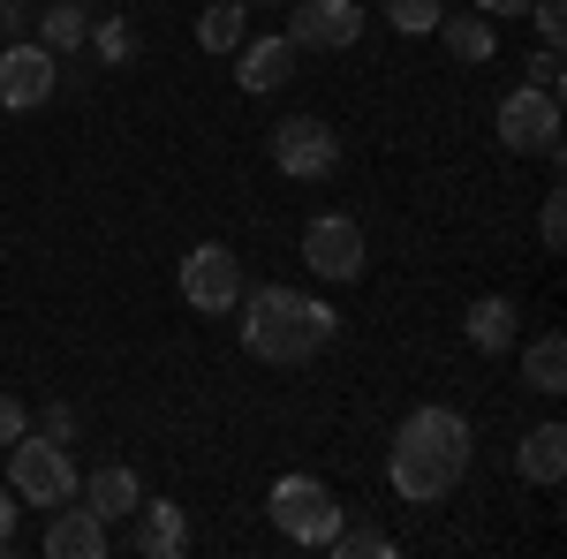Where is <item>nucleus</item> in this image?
I'll list each match as a JSON object with an SVG mask.
<instances>
[{
  "instance_id": "obj_1",
  "label": "nucleus",
  "mask_w": 567,
  "mask_h": 559,
  "mask_svg": "<svg viewBox=\"0 0 567 559\" xmlns=\"http://www.w3.org/2000/svg\"><path fill=\"white\" fill-rule=\"evenodd\" d=\"M470 462H477V431H470V416L432 401V408H409V416H401L393 454H386V476H393V491H401L409 507H432V499H446V491L470 476Z\"/></svg>"
},
{
  "instance_id": "obj_2",
  "label": "nucleus",
  "mask_w": 567,
  "mask_h": 559,
  "mask_svg": "<svg viewBox=\"0 0 567 559\" xmlns=\"http://www.w3.org/2000/svg\"><path fill=\"white\" fill-rule=\"evenodd\" d=\"M235 318H243V348L258 355V363H272V371H296V363H310L318 348L341 333V318H333V302L303 296V288H243V302H235Z\"/></svg>"
},
{
  "instance_id": "obj_3",
  "label": "nucleus",
  "mask_w": 567,
  "mask_h": 559,
  "mask_svg": "<svg viewBox=\"0 0 567 559\" xmlns=\"http://www.w3.org/2000/svg\"><path fill=\"white\" fill-rule=\"evenodd\" d=\"M265 515H272V529H280L288 545H310V552H326L349 507H341V499H333L318 476H280V484H272V499H265Z\"/></svg>"
},
{
  "instance_id": "obj_4",
  "label": "nucleus",
  "mask_w": 567,
  "mask_h": 559,
  "mask_svg": "<svg viewBox=\"0 0 567 559\" xmlns=\"http://www.w3.org/2000/svg\"><path fill=\"white\" fill-rule=\"evenodd\" d=\"M76 484H84V476H76V462H69V446L31 438V431L8 446V491H16V499H31V507H69Z\"/></svg>"
},
{
  "instance_id": "obj_5",
  "label": "nucleus",
  "mask_w": 567,
  "mask_h": 559,
  "mask_svg": "<svg viewBox=\"0 0 567 559\" xmlns=\"http://www.w3.org/2000/svg\"><path fill=\"white\" fill-rule=\"evenodd\" d=\"M265 144H272V167L288 174V182H326V174L341 167V130L318 122V114H288Z\"/></svg>"
},
{
  "instance_id": "obj_6",
  "label": "nucleus",
  "mask_w": 567,
  "mask_h": 559,
  "mask_svg": "<svg viewBox=\"0 0 567 559\" xmlns=\"http://www.w3.org/2000/svg\"><path fill=\"white\" fill-rule=\"evenodd\" d=\"M243 288H250V272H243V258H235L227 242H197V250L182 258V302L205 310V318H227V310L243 302Z\"/></svg>"
},
{
  "instance_id": "obj_7",
  "label": "nucleus",
  "mask_w": 567,
  "mask_h": 559,
  "mask_svg": "<svg viewBox=\"0 0 567 559\" xmlns=\"http://www.w3.org/2000/svg\"><path fill=\"white\" fill-rule=\"evenodd\" d=\"M499 144L523 152V159H560V99L515 84L499 99Z\"/></svg>"
},
{
  "instance_id": "obj_8",
  "label": "nucleus",
  "mask_w": 567,
  "mask_h": 559,
  "mask_svg": "<svg viewBox=\"0 0 567 559\" xmlns=\"http://www.w3.org/2000/svg\"><path fill=\"white\" fill-rule=\"evenodd\" d=\"M303 265L318 272V280H363V265H371V242H363V227H355L349 213H318L303 227Z\"/></svg>"
},
{
  "instance_id": "obj_9",
  "label": "nucleus",
  "mask_w": 567,
  "mask_h": 559,
  "mask_svg": "<svg viewBox=\"0 0 567 559\" xmlns=\"http://www.w3.org/2000/svg\"><path fill=\"white\" fill-rule=\"evenodd\" d=\"M61 91V53H45L39 39L31 45H0V106H16V114H31Z\"/></svg>"
},
{
  "instance_id": "obj_10",
  "label": "nucleus",
  "mask_w": 567,
  "mask_h": 559,
  "mask_svg": "<svg viewBox=\"0 0 567 559\" xmlns=\"http://www.w3.org/2000/svg\"><path fill=\"white\" fill-rule=\"evenodd\" d=\"M363 39V8L355 0H296V23H288V45L296 53H341V45Z\"/></svg>"
},
{
  "instance_id": "obj_11",
  "label": "nucleus",
  "mask_w": 567,
  "mask_h": 559,
  "mask_svg": "<svg viewBox=\"0 0 567 559\" xmlns=\"http://www.w3.org/2000/svg\"><path fill=\"white\" fill-rule=\"evenodd\" d=\"M136 552L144 559H182L189 552V521L175 499H136Z\"/></svg>"
},
{
  "instance_id": "obj_12",
  "label": "nucleus",
  "mask_w": 567,
  "mask_h": 559,
  "mask_svg": "<svg viewBox=\"0 0 567 559\" xmlns=\"http://www.w3.org/2000/svg\"><path fill=\"white\" fill-rule=\"evenodd\" d=\"M462 333H470L477 355H507L515 333H523V310H515L507 296H477V302H470V318H462Z\"/></svg>"
},
{
  "instance_id": "obj_13",
  "label": "nucleus",
  "mask_w": 567,
  "mask_h": 559,
  "mask_svg": "<svg viewBox=\"0 0 567 559\" xmlns=\"http://www.w3.org/2000/svg\"><path fill=\"white\" fill-rule=\"evenodd\" d=\"M45 559H106V521L91 507H61L45 529Z\"/></svg>"
},
{
  "instance_id": "obj_14",
  "label": "nucleus",
  "mask_w": 567,
  "mask_h": 559,
  "mask_svg": "<svg viewBox=\"0 0 567 559\" xmlns=\"http://www.w3.org/2000/svg\"><path fill=\"white\" fill-rule=\"evenodd\" d=\"M515 476L523 484H560L567 476V431L560 424H537L515 438Z\"/></svg>"
},
{
  "instance_id": "obj_15",
  "label": "nucleus",
  "mask_w": 567,
  "mask_h": 559,
  "mask_svg": "<svg viewBox=\"0 0 567 559\" xmlns=\"http://www.w3.org/2000/svg\"><path fill=\"white\" fill-rule=\"evenodd\" d=\"M235 53H243V91H258V99L296 76V45H288V31H280V39H243Z\"/></svg>"
},
{
  "instance_id": "obj_16",
  "label": "nucleus",
  "mask_w": 567,
  "mask_h": 559,
  "mask_svg": "<svg viewBox=\"0 0 567 559\" xmlns=\"http://www.w3.org/2000/svg\"><path fill=\"white\" fill-rule=\"evenodd\" d=\"M91 499V515L99 521H122V515H136V499H144V484H136V469H122V462H106V469H91L84 484H76Z\"/></svg>"
},
{
  "instance_id": "obj_17",
  "label": "nucleus",
  "mask_w": 567,
  "mask_h": 559,
  "mask_svg": "<svg viewBox=\"0 0 567 559\" xmlns=\"http://www.w3.org/2000/svg\"><path fill=\"white\" fill-rule=\"evenodd\" d=\"M523 379H529V393H567V341L560 333H537V341L523 348Z\"/></svg>"
},
{
  "instance_id": "obj_18",
  "label": "nucleus",
  "mask_w": 567,
  "mask_h": 559,
  "mask_svg": "<svg viewBox=\"0 0 567 559\" xmlns=\"http://www.w3.org/2000/svg\"><path fill=\"white\" fill-rule=\"evenodd\" d=\"M84 31H91L84 0H53V8H39V45H45V53H76Z\"/></svg>"
},
{
  "instance_id": "obj_19",
  "label": "nucleus",
  "mask_w": 567,
  "mask_h": 559,
  "mask_svg": "<svg viewBox=\"0 0 567 559\" xmlns=\"http://www.w3.org/2000/svg\"><path fill=\"white\" fill-rule=\"evenodd\" d=\"M439 39H446V53H454V61H470V69H477V61H492V23H484V15H439Z\"/></svg>"
},
{
  "instance_id": "obj_20",
  "label": "nucleus",
  "mask_w": 567,
  "mask_h": 559,
  "mask_svg": "<svg viewBox=\"0 0 567 559\" xmlns=\"http://www.w3.org/2000/svg\"><path fill=\"white\" fill-rule=\"evenodd\" d=\"M243 15H250L243 0H219V8H205V15H197V45H205V53H235V45L250 39V31H243Z\"/></svg>"
},
{
  "instance_id": "obj_21",
  "label": "nucleus",
  "mask_w": 567,
  "mask_h": 559,
  "mask_svg": "<svg viewBox=\"0 0 567 559\" xmlns=\"http://www.w3.org/2000/svg\"><path fill=\"white\" fill-rule=\"evenodd\" d=\"M379 15H386L401 39H424L439 31V15H446V0H379Z\"/></svg>"
},
{
  "instance_id": "obj_22",
  "label": "nucleus",
  "mask_w": 567,
  "mask_h": 559,
  "mask_svg": "<svg viewBox=\"0 0 567 559\" xmlns=\"http://www.w3.org/2000/svg\"><path fill=\"white\" fill-rule=\"evenodd\" d=\"M333 552H341V559H393V537H386V529H371V521H349V515H341Z\"/></svg>"
},
{
  "instance_id": "obj_23",
  "label": "nucleus",
  "mask_w": 567,
  "mask_h": 559,
  "mask_svg": "<svg viewBox=\"0 0 567 559\" xmlns=\"http://www.w3.org/2000/svg\"><path fill=\"white\" fill-rule=\"evenodd\" d=\"M537 235H545V250H553V258L567 250V197H560V189L545 197V213H537Z\"/></svg>"
},
{
  "instance_id": "obj_24",
  "label": "nucleus",
  "mask_w": 567,
  "mask_h": 559,
  "mask_svg": "<svg viewBox=\"0 0 567 559\" xmlns=\"http://www.w3.org/2000/svg\"><path fill=\"white\" fill-rule=\"evenodd\" d=\"M523 15H537V39H545V45L567 39V0H529Z\"/></svg>"
},
{
  "instance_id": "obj_25",
  "label": "nucleus",
  "mask_w": 567,
  "mask_h": 559,
  "mask_svg": "<svg viewBox=\"0 0 567 559\" xmlns=\"http://www.w3.org/2000/svg\"><path fill=\"white\" fill-rule=\"evenodd\" d=\"M39 438L69 446V438H76V408H69V401H45V408H39Z\"/></svg>"
},
{
  "instance_id": "obj_26",
  "label": "nucleus",
  "mask_w": 567,
  "mask_h": 559,
  "mask_svg": "<svg viewBox=\"0 0 567 559\" xmlns=\"http://www.w3.org/2000/svg\"><path fill=\"white\" fill-rule=\"evenodd\" d=\"M529 91H553V99H560V45H545V53H537V61H529V76H523Z\"/></svg>"
},
{
  "instance_id": "obj_27",
  "label": "nucleus",
  "mask_w": 567,
  "mask_h": 559,
  "mask_svg": "<svg viewBox=\"0 0 567 559\" xmlns=\"http://www.w3.org/2000/svg\"><path fill=\"white\" fill-rule=\"evenodd\" d=\"M23 431H31V408H23L16 393H0V446H16Z\"/></svg>"
},
{
  "instance_id": "obj_28",
  "label": "nucleus",
  "mask_w": 567,
  "mask_h": 559,
  "mask_svg": "<svg viewBox=\"0 0 567 559\" xmlns=\"http://www.w3.org/2000/svg\"><path fill=\"white\" fill-rule=\"evenodd\" d=\"M8 537H16V491L0 484V545H8Z\"/></svg>"
},
{
  "instance_id": "obj_29",
  "label": "nucleus",
  "mask_w": 567,
  "mask_h": 559,
  "mask_svg": "<svg viewBox=\"0 0 567 559\" xmlns=\"http://www.w3.org/2000/svg\"><path fill=\"white\" fill-rule=\"evenodd\" d=\"M529 0H477V15H523Z\"/></svg>"
},
{
  "instance_id": "obj_30",
  "label": "nucleus",
  "mask_w": 567,
  "mask_h": 559,
  "mask_svg": "<svg viewBox=\"0 0 567 559\" xmlns=\"http://www.w3.org/2000/svg\"><path fill=\"white\" fill-rule=\"evenodd\" d=\"M16 23H23V0H0V39H8Z\"/></svg>"
},
{
  "instance_id": "obj_31",
  "label": "nucleus",
  "mask_w": 567,
  "mask_h": 559,
  "mask_svg": "<svg viewBox=\"0 0 567 559\" xmlns=\"http://www.w3.org/2000/svg\"><path fill=\"white\" fill-rule=\"evenodd\" d=\"M243 8H280V0H243Z\"/></svg>"
}]
</instances>
